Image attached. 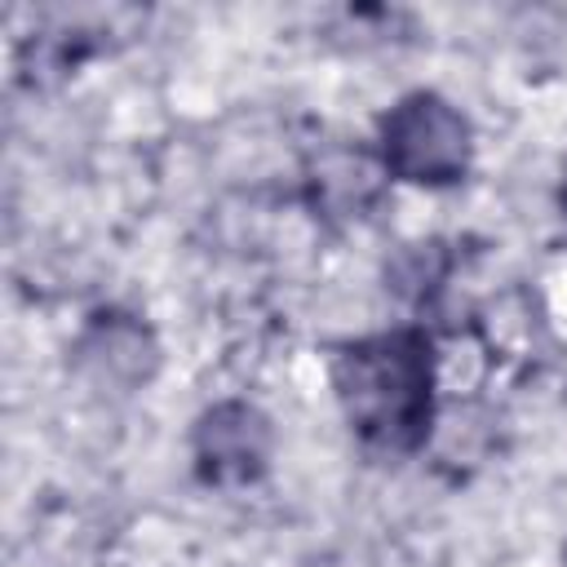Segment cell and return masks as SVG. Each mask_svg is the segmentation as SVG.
<instances>
[{
  "mask_svg": "<svg viewBox=\"0 0 567 567\" xmlns=\"http://www.w3.org/2000/svg\"><path fill=\"white\" fill-rule=\"evenodd\" d=\"M337 390L354 430L381 447H416L430 430V341L385 332L337 359Z\"/></svg>",
  "mask_w": 567,
  "mask_h": 567,
  "instance_id": "6da1fadb",
  "label": "cell"
},
{
  "mask_svg": "<svg viewBox=\"0 0 567 567\" xmlns=\"http://www.w3.org/2000/svg\"><path fill=\"white\" fill-rule=\"evenodd\" d=\"M385 164L408 182H452L465 173L470 159V128L465 120L434 93H416L399 102L385 124Z\"/></svg>",
  "mask_w": 567,
  "mask_h": 567,
  "instance_id": "7a4b0ae2",
  "label": "cell"
},
{
  "mask_svg": "<svg viewBox=\"0 0 567 567\" xmlns=\"http://www.w3.org/2000/svg\"><path fill=\"white\" fill-rule=\"evenodd\" d=\"M266 456V425L257 412L230 403L217 408L199 430V461L213 478H248Z\"/></svg>",
  "mask_w": 567,
  "mask_h": 567,
  "instance_id": "3957f363",
  "label": "cell"
}]
</instances>
